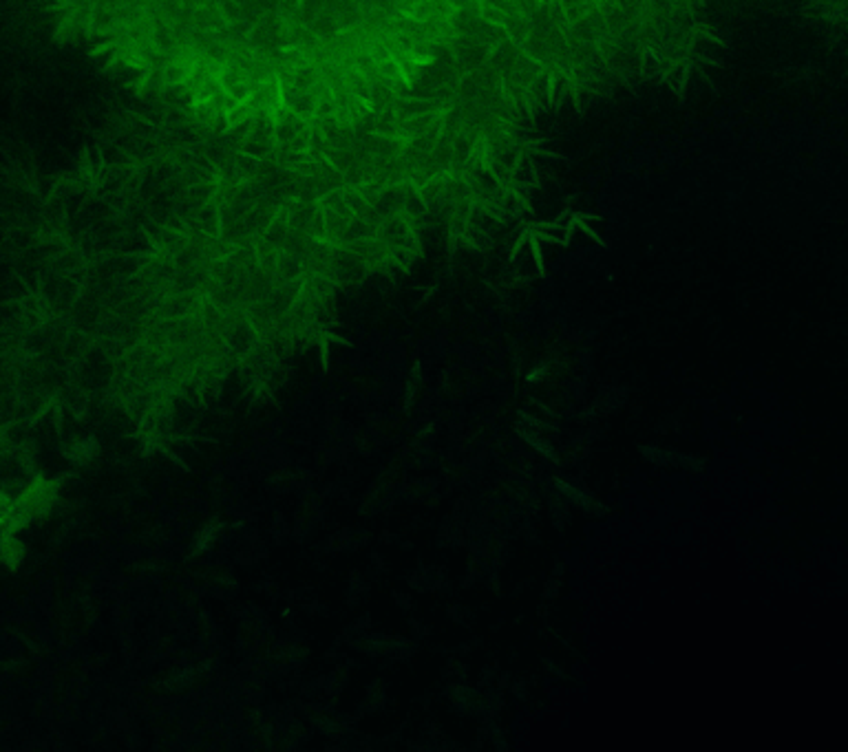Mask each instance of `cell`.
I'll list each match as a JSON object with an SVG mask.
<instances>
[{"label":"cell","mask_w":848,"mask_h":752,"mask_svg":"<svg viewBox=\"0 0 848 752\" xmlns=\"http://www.w3.org/2000/svg\"><path fill=\"white\" fill-rule=\"evenodd\" d=\"M0 558H3V563L9 567L11 572H16L18 567L23 565V558H25L21 541H16L13 536H5L3 541H0Z\"/></svg>","instance_id":"cell-1"}]
</instances>
